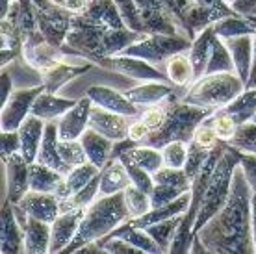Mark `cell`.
Instances as JSON below:
<instances>
[{"mask_svg": "<svg viewBox=\"0 0 256 254\" xmlns=\"http://www.w3.org/2000/svg\"><path fill=\"white\" fill-rule=\"evenodd\" d=\"M252 191L244 169L238 166L232 178L230 195L221 210L206 222L197 234L214 254H252Z\"/></svg>", "mask_w": 256, "mask_h": 254, "instance_id": "1", "label": "cell"}, {"mask_svg": "<svg viewBox=\"0 0 256 254\" xmlns=\"http://www.w3.org/2000/svg\"><path fill=\"white\" fill-rule=\"evenodd\" d=\"M128 219H130V212L124 202V191L114 193V195H100V198L93 200L86 208L80 228L72 238V242L65 247L64 252H76L84 245L108 236L112 230H116L119 224H122Z\"/></svg>", "mask_w": 256, "mask_h": 254, "instance_id": "2", "label": "cell"}, {"mask_svg": "<svg viewBox=\"0 0 256 254\" xmlns=\"http://www.w3.org/2000/svg\"><path fill=\"white\" fill-rule=\"evenodd\" d=\"M147 34L136 32L130 28H98V26H72L67 41L70 48L88 62L98 64L102 58L121 54L126 46L140 41Z\"/></svg>", "mask_w": 256, "mask_h": 254, "instance_id": "3", "label": "cell"}, {"mask_svg": "<svg viewBox=\"0 0 256 254\" xmlns=\"http://www.w3.org/2000/svg\"><path fill=\"white\" fill-rule=\"evenodd\" d=\"M214 112H216L214 108H202V106L188 104V102L182 100V96H178V93H174V95H171V100H169L166 121L162 122L160 128L148 132V136L141 141L140 145L156 146L162 150L171 141L190 143L195 136V130Z\"/></svg>", "mask_w": 256, "mask_h": 254, "instance_id": "4", "label": "cell"}, {"mask_svg": "<svg viewBox=\"0 0 256 254\" xmlns=\"http://www.w3.org/2000/svg\"><path fill=\"white\" fill-rule=\"evenodd\" d=\"M242 156H244V152L240 148L228 145V143L224 145L223 154H221V158L218 160V164L214 167V172H212L208 188H206L204 198H202L197 221H195V226H193V234H197L198 230L202 228L206 222L224 206L226 198L230 195L234 171L240 166Z\"/></svg>", "mask_w": 256, "mask_h": 254, "instance_id": "5", "label": "cell"}, {"mask_svg": "<svg viewBox=\"0 0 256 254\" xmlns=\"http://www.w3.org/2000/svg\"><path fill=\"white\" fill-rule=\"evenodd\" d=\"M244 89V80L236 72H214L195 80L182 100L202 108L221 110L228 106Z\"/></svg>", "mask_w": 256, "mask_h": 254, "instance_id": "6", "label": "cell"}, {"mask_svg": "<svg viewBox=\"0 0 256 254\" xmlns=\"http://www.w3.org/2000/svg\"><path fill=\"white\" fill-rule=\"evenodd\" d=\"M192 39L182 34H147L143 39L126 46L121 54L143 58L150 64H166L174 54L192 48Z\"/></svg>", "mask_w": 256, "mask_h": 254, "instance_id": "7", "label": "cell"}, {"mask_svg": "<svg viewBox=\"0 0 256 254\" xmlns=\"http://www.w3.org/2000/svg\"><path fill=\"white\" fill-rule=\"evenodd\" d=\"M36 10L39 30L52 46L62 48L67 41L70 28H72V17L74 13L56 6L52 0H32Z\"/></svg>", "mask_w": 256, "mask_h": 254, "instance_id": "8", "label": "cell"}, {"mask_svg": "<svg viewBox=\"0 0 256 254\" xmlns=\"http://www.w3.org/2000/svg\"><path fill=\"white\" fill-rule=\"evenodd\" d=\"M98 65L104 69L114 70V72H119L122 76L138 80V82H166L169 80L164 70L156 69L150 62L143 60V58L117 54L112 58H102Z\"/></svg>", "mask_w": 256, "mask_h": 254, "instance_id": "9", "label": "cell"}, {"mask_svg": "<svg viewBox=\"0 0 256 254\" xmlns=\"http://www.w3.org/2000/svg\"><path fill=\"white\" fill-rule=\"evenodd\" d=\"M45 91L43 84H38L34 88H26L20 91H13L10 100L2 106V115H0V130L4 132H12V130H19L24 119L30 115L32 106L36 98Z\"/></svg>", "mask_w": 256, "mask_h": 254, "instance_id": "10", "label": "cell"}, {"mask_svg": "<svg viewBox=\"0 0 256 254\" xmlns=\"http://www.w3.org/2000/svg\"><path fill=\"white\" fill-rule=\"evenodd\" d=\"M72 26H98V28H128L121 17L116 0H88L80 13H74Z\"/></svg>", "mask_w": 256, "mask_h": 254, "instance_id": "11", "label": "cell"}, {"mask_svg": "<svg viewBox=\"0 0 256 254\" xmlns=\"http://www.w3.org/2000/svg\"><path fill=\"white\" fill-rule=\"evenodd\" d=\"M145 34H182L162 0H136Z\"/></svg>", "mask_w": 256, "mask_h": 254, "instance_id": "12", "label": "cell"}, {"mask_svg": "<svg viewBox=\"0 0 256 254\" xmlns=\"http://www.w3.org/2000/svg\"><path fill=\"white\" fill-rule=\"evenodd\" d=\"M91 108H93V100L88 95L78 98L76 104L58 119L60 140H80L82 134L90 128Z\"/></svg>", "mask_w": 256, "mask_h": 254, "instance_id": "13", "label": "cell"}, {"mask_svg": "<svg viewBox=\"0 0 256 254\" xmlns=\"http://www.w3.org/2000/svg\"><path fill=\"white\" fill-rule=\"evenodd\" d=\"M132 119L134 117H126V115L116 114L102 106L93 104L90 115V128L100 132L112 141H121L128 138V128H130Z\"/></svg>", "mask_w": 256, "mask_h": 254, "instance_id": "14", "label": "cell"}, {"mask_svg": "<svg viewBox=\"0 0 256 254\" xmlns=\"http://www.w3.org/2000/svg\"><path fill=\"white\" fill-rule=\"evenodd\" d=\"M24 252V230L13 214L10 200L2 206V222H0V254H22Z\"/></svg>", "mask_w": 256, "mask_h": 254, "instance_id": "15", "label": "cell"}, {"mask_svg": "<svg viewBox=\"0 0 256 254\" xmlns=\"http://www.w3.org/2000/svg\"><path fill=\"white\" fill-rule=\"evenodd\" d=\"M8 174V195L6 198L12 204L20 202V198L30 191V164L20 152L13 154L4 162Z\"/></svg>", "mask_w": 256, "mask_h": 254, "instance_id": "16", "label": "cell"}, {"mask_svg": "<svg viewBox=\"0 0 256 254\" xmlns=\"http://www.w3.org/2000/svg\"><path fill=\"white\" fill-rule=\"evenodd\" d=\"M86 95L90 96L93 104L116 112V114L126 115V117H138L141 114V108L126 96V93H121L117 89L104 88V86H91Z\"/></svg>", "mask_w": 256, "mask_h": 254, "instance_id": "17", "label": "cell"}, {"mask_svg": "<svg viewBox=\"0 0 256 254\" xmlns=\"http://www.w3.org/2000/svg\"><path fill=\"white\" fill-rule=\"evenodd\" d=\"M20 204L26 210V214L34 219L45 221L48 224L58 219V216L62 214L60 208V198L54 193H41V191H28L24 197L20 198Z\"/></svg>", "mask_w": 256, "mask_h": 254, "instance_id": "18", "label": "cell"}, {"mask_svg": "<svg viewBox=\"0 0 256 254\" xmlns=\"http://www.w3.org/2000/svg\"><path fill=\"white\" fill-rule=\"evenodd\" d=\"M86 210H72L60 214L58 219L50 224V254L64 252L65 247L76 236Z\"/></svg>", "mask_w": 256, "mask_h": 254, "instance_id": "19", "label": "cell"}, {"mask_svg": "<svg viewBox=\"0 0 256 254\" xmlns=\"http://www.w3.org/2000/svg\"><path fill=\"white\" fill-rule=\"evenodd\" d=\"M91 69H93V62L84 65H70L65 64V62H58L52 67L39 72V84H43L46 93H58L65 84H69L70 80L90 72Z\"/></svg>", "mask_w": 256, "mask_h": 254, "instance_id": "20", "label": "cell"}, {"mask_svg": "<svg viewBox=\"0 0 256 254\" xmlns=\"http://www.w3.org/2000/svg\"><path fill=\"white\" fill-rule=\"evenodd\" d=\"M39 164L48 166L52 169L60 171L62 174H69L70 167L65 164L62 156H60V134H58V121H48L45 126V134H43V141L39 146L38 160Z\"/></svg>", "mask_w": 256, "mask_h": 254, "instance_id": "21", "label": "cell"}, {"mask_svg": "<svg viewBox=\"0 0 256 254\" xmlns=\"http://www.w3.org/2000/svg\"><path fill=\"white\" fill-rule=\"evenodd\" d=\"M46 121H43L41 117L36 115H28L24 119V122L19 128L20 136V154L24 156V160L28 164H34L38 160L39 146L43 141V134H45Z\"/></svg>", "mask_w": 256, "mask_h": 254, "instance_id": "22", "label": "cell"}, {"mask_svg": "<svg viewBox=\"0 0 256 254\" xmlns=\"http://www.w3.org/2000/svg\"><path fill=\"white\" fill-rule=\"evenodd\" d=\"M176 86H167L166 82H141L140 86L126 89L124 93L130 100L140 108H148L154 104H160L167 96L176 93Z\"/></svg>", "mask_w": 256, "mask_h": 254, "instance_id": "23", "label": "cell"}, {"mask_svg": "<svg viewBox=\"0 0 256 254\" xmlns=\"http://www.w3.org/2000/svg\"><path fill=\"white\" fill-rule=\"evenodd\" d=\"M190 200H192V191L184 193L182 197H178L176 200H173V202L166 204V206L150 208V210H148L147 214H143V216L132 217V219H128V222H130L132 226H138V228H147V226H150L154 222H160V221H164V219H169V217H174V216H182V214L188 210Z\"/></svg>", "mask_w": 256, "mask_h": 254, "instance_id": "24", "label": "cell"}, {"mask_svg": "<svg viewBox=\"0 0 256 254\" xmlns=\"http://www.w3.org/2000/svg\"><path fill=\"white\" fill-rule=\"evenodd\" d=\"M234 60L236 74L247 86L250 78V69H252V36H240V38L223 39Z\"/></svg>", "mask_w": 256, "mask_h": 254, "instance_id": "25", "label": "cell"}, {"mask_svg": "<svg viewBox=\"0 0 256 254\" xmlns=\"http://www.w3.org/2000/svg\"><path fill=\"white\" fill-rule=\"evenodd\" d=\"M132 184L126 167L119 158H110L108 164L100 169V195L121 193Z\"/></svg>", "mask_w": 256, "mask_h": 254, "instance_id": "26", "label": "cell"}, {"mask_svg": "<svg viewBox=\"0 0 256 254\" xmlns=\"http://www.w3.org/2000/svg\"><path fill=\"white\" fill-rule=\"evenodd\" d=\"M80 141H82L84 150L88 154V160L91 164H95L98 169H102L108 164V160L112 158V148H114L116 141H112L110 138L102 136V134L93 130V128H88L82 134Z\"/></svg>", "mask_w": 256, "mask_h": 254, "instance_id": "27", "label": "cell"}, {"mask_svg": "<svg viewBox=\"0 0 256 254\" xmlns=\"http://www.w3.org/2000/svg\"><path fill=\"white\" fill-rule=\"evenodd\" d=\"M78 100H70V98H64V96H56V93H46L43 91L41 95L36 98L30 114L36 117H41L43 121H58L60 117L70 110Z\"/></svg>", "mask_w": 256, "mask_h": 254, "instance_id": "28", "label": "cell"}, {"mask_svg": "<svg viewBox=\"0 0 256 254\" xmlns=\"http://www.w3.org/2000/svg\"><path fill=\"white\" fill-rule=\"evenodd\" d=\"M110 238H121L124 242L132 243L134 247H138L141 252L147 254H162V248L158 247V243L152 240V236L148 234L145 228H138L132 226L128 221H124L122 224H119L116 230H112L108 236H104L100 240H110Z\"/></svg>", "mask_w": 256, "mask_h": 254, "instance_id": "29", "label": "cell"}, {"mask_svg": "<svg viewBox=\"0 0 256 254\" xmlns=\"http://www.w3.org/2000/svg\"><path fill=\"white\" fill-rule=\"evenodd\" d=\"M214 38H216V30H214V24H210L206 30H202L197 38L193 39L192 48L188 50V56L192 60L193 70H195V80H198V78H202L206 74Z\"/></svg>", "mask_w": 256, "mask_h": 254, "instance_id": "30", "label": "cell"}, {"mask_svg": "<svg viewBox=\"0 0 256 254\" xmlns=\"http://www.w3.org/2000/svg\"><path fill=\"white\" fill-rule=\"evenodd\" d=\"M50 252V224L30 217L24 228V254Z\"/></svg>", "mask_w": 256, "mask_h": 254, "instance_id": "31", "label": "cell"}, {"mask_svg": "<svg viewBox=\"0 0 256 254\" xmlns=\"http://www.w3.org/2000/svg\"><path fill=\"white\" fill-rule=\"evenodd\" d=\"M65 174L52 169L48 166H43L39 162L30 164V190L41 191V193H54L64 184Z\"/></svg>", "mask_w": 256, "mask_h": 254, "instance_id": "32", "label": "cell"}, {"mask_svg": "<svg viewBox=\"0 0 256 254\" xmlns=\"http://www.w3.org/2000/svg\"><path fill=\"white\" fill-rule=\"evenodd\" d=\"M216 36L221 39L240 38V36H254L256 34V15L245 17V15H230L214 22Z\"/></svg>", "mask_w": 256, "mask_h": 254, "instance_id": "33", "label": "cell"}, {"mask_svg": "<svg viewBox=\"0 0 256 254\" xmlns=\"http://www.w3.org/2000/svg\"><path fill=\"white\" fill-rule=\"evenodd\" d=\"M100 172V169L95 166V164H91V162H86L82 166H76L70 169V172L65 176L64 184L60 186V190L56 191V195L58 198H67L70 197L72 193H76L84 188V186H88Z\"/></svg>", "mask_w": 256, "mask_h": 254, "instance_id": "34", "label": "cell"}, {"mask_svg": "<svg viewBox=\"0 0 256 254\" xmlns=\"http://www.w3.org/2000/svg\"><path fill=\"white\" fill-rule=\"evenodd\" d=\"M166 74L169 82L176 88H186L190 82H195V70L188 52L174 54L166 62Z\"/></svg>", "mask_w": 256, "mask_h": 254, "instance_id": "35", "label": "cell"}, {"mask_svg": "<svg viewBox=\"0 0 256 254\" xmlns=\"http://www.w3.org/2000/svg\"><path fill=\"white\" fill-rule=\"evenodd\" d=\"M221 110L224 114L232 115L238 124L252 121V117L256 114V86L254 88H245L228 106H224Z\"/></svg>", "mask_w": 256, "mask_h": 254, "instance_id": "36", "label": "cell"}, {"mask_svg": "<svg viewBox=\"0 0 256 254\" xmlns=\"http://www.w3.org/2000/svg\"><path fill=\"white\" fill-rule=\"evenodd\" d=\"M126 156L128 160H132L134 164H138L140 167H143L145 171H148L150 174H154L156 171H160L164 167V154L160 148L148 145H138L134 148H130L128 152L121 154Z\"/></svg>", "mask_w": 256, "mask_h": 254, "instance_id": "37", "label": "cell"}, {"mask_svg": "<svg viewBox=\"0 0 256 254\" xmlns=\"http://www.w3.org/2000/svg\"><path fill=\"white\" fill-rule=\"evenodd\" d=\"M98 191H100V172L91 180L90 184L84 186L80 191L72 193V195L67 198H60L62 214H64V212H72V210H86V208L93 202V198L96 197Z\"/></svg>", "mask_w": 256, "mask_h": 254, "instance_id": "38", "label": "cell"}, {"mask_svg": "<svg viewBox=\"0 0 256 254\" xmlns=\"http://www.w3.org/2000/svg\"><path fill=\"white\" fill-rule=\"evenodd\" d=\"M214 72H236L230 50H228L226 43L218 36L214 38L210 60H208V67H206V74H214Z\"/></svg>", "mask_w": 256, "mask_h": 254, "instance_id": "39", "label": "cell"}, {"mask_svg": "<svg viewBox=\"0 0 256 254\" xmlns=\"http://www.w3.org/2000/svg\"><path fill=\"white\" fill-rule=\"evenodd\" d=\"M184 216V214H182ZM182 216H174L169 217V219H164L160 222H154L150 226H147V232L152 236V240L158 243V247L162 248V252H169L171 248V243L174 240V234L178 230L180 222H182Z\"/></svg>", "mask_w": 256, "mask_h": 254, "instance_id": "40", "label": "cell"}, {"mask_svg": "<svg viewBox=\"0 0 256 254\" xmlns=\"http://www.w3.org/2000/svg\"><path fill=\"white\" fill-rule=\"evenodd\" d=\"M154 184H166V186H173V188H182L186 191H192V180L186 174V171L182 167H167L164 166L160 171H156L152 174Z\"/></svg>", "mask_w": 256, "mask_h": 254, "instance_id": "41", "label": "cell"}, {"mask_svg": "<svg viewBox=\"0 0 256 254\" xmlns=\"http://www.w3.org/2000/svg\"><path fill=\"white\" fill-rule=\"evenodd\" d=\"M124 202H126V208L130 212V219L143 216L152 208L150 206V195L140 190V188H136L134 184H130L124 190Z\"/></svg>", "mask_w": 256, "mask_h": 254, "instance_id": "42", "label": "cell"}, {"mask_svg": "<svg viewBox=\"0 0 256 254\" xmlns=\"http://www.w3.org/2000/svg\"><path fill=\"white\" fill-rule=\"evenodd\" d=\"M226 143L240 148L242 152H256V122L247 121L240 124Z\"/></svg>", "mask_w": 256, "mask_h": 254, "instance_id": "43", "label": "cell"}, {"mask_svg": "<svg viewBox=\"0 0 256 254\" xmlns=\"http://www.w3.org/2000/svg\"><path fill=\"white\" fill-rule=\"evenodd\" d=\"M210 152L208 148H202L200 145H197L195 141H190L188 143V160H186V166H184V171L190 176V180H195L198 176V172L202 171L204 167L206 160L210 158Z\"/></svg>", "mask_w": 256, "mask_h": 254, "instance_id": "44", "label": "cell"}, {"mask_svg": "<svg viewBox=\"0 0 256 254\" xmlns=\"http://www.w3.org/2000/svg\"><path fill=\"white\" fill-rule=\"evenodd\" d=\"M60 156L70 169L90 162L80 140H60Z\"/></svg>", "mask_w": 256, "mask_h": 254, "instance_id": "45", "label": "cell"}, {"mask_svg": "<svg viewBox=\"0 0 256 254\" xmlns=\"http://www.w3.org/2000/svg\"><path fill=\"white\" fill-rule=\"evenodd\" d=\"M204 121L216 130V134L219 136V140H223V141L230 140L232 136H234V132H236V128L240 126V124L234 121V117L228 114H224L223 110H216V112H214L208 119H204Z\"/></svg>", "mask_w": 256, "mask_h": 254, "instance_id": "46", "label": "cell"}, {"mask_svg": "<svg viewBox=\"0 0 256 254\" xmlns=\"http://www.w3.org/2000/svg\"><path fill=\"white\" fill-rule=\"evenodd\" d=\"M119 160H121L122 164H124V167H126L128 174H130V180H132V184L136 186V188H140V190H143L145 193H152V188H154V178L152 174L148 171H145L143 167H140L138 164H134L132 160H128L126 156H119Z\"/></svg>", "mask_w": 256, "mask_h": 254, "instance_id": "47", "label": "cell"}, {"mask_svg": "<svg viewBox=\"0 0 256 254\" xmlns=\"http://www.w3.org/2000/svg\"><path fill=\"white\" fill-rule=\"evenodd\" d=\"M162 154H164V166L167 167H182L186 166L188 160V143L184 141H171L167 143L164 148H162Z\"/></svg>", "mask_w": 256, "mask_h": 254, "instance_id": "48", "label": "cell"}, {"mask_svg": "<svg viewBox=\"0 0 256 254\" xmlns=\"http://www.w3.org/2000/svg\"><path fill=\"white\" fill-rule=\"evenodd\" d=\"M116 4H117V8H119V12H121V17H122V20H124V24H126L130 30L145 34V26H143V20H141V17H140L136 0H116Z\"/></svg>", "mask_w": 256, "mask_h": 254, "instance_id": "49", "label": "cell"}, {"mask_svg": "<svg viewBox=\"0 0 256 254\" xmlns=\"http://www.w3.org/2000/svg\"><path fill=\"white\" fill-rule=\"evenodd\" d=\"M184 193H188L182 188H173V186L166 184H154L152 193H150V206L158 208V206H166V204L173 202L178 197H182Z\"/></svg>", "mask_w": 256, "mask_h": 254, "instance_id": "50", "label": "cell"}, {"mask_svg": "<svg viewBox=\"0 0 256 254\" xmlns=\"http://www.w3.org/2000/svg\"><path fill=\"white\" fill-rule=\"evenodd\" d=\"M0 152H2V162L12 158L13 154L20 152V136L19 130L4 132L0 130Z\"/></svg>", "mask_w": 256, "mask_h": 254, "instance_id": "51", "label": "cell"}, {"mask_svg": "<svg viewBox=\"0 0 256 254\" xmlns=\"http://www.w3.org/2000/svg\"><path fill=\"white\" fill-rule=\"evenodd\" d=\"M197 145H200L202 148H208V150H212V148H216L218 146L219 141H223V140H219V136L216 134V130L208 124V122H202L200 126L195 130V136H193V140Z\"/></svg>", "mask_w": 256, "mask_h": 254, "instance_id": "52", "label": "cell"}, {"mask_svg": "<svg viewBox=\"0 0 256 254\" xmlns=\"http://www.w3.org/2000/svg\"><path fill=\"white\" fill-rule=\"evenodd\" d=\"M166 8L169 10V13L173 15V19L176 20L180 32H182V26H184V19H186L190 8L195 4V0H162ZM184 34V32H182Z\"/></svg>", "mask_w": 256, "mask_h": 254, "instance_id": "53", "label": "cell"}, {"mask_svg": "<svg viewBox=\"0 0 256 254\" xmlns=\"http://www.w3.org/2000/svg\"><path fill=\"white\" fill-rule=\"evenodd\" d=\"M240 167L244 169L245 178L249 182V188L252 191V195H256V152H244Z\"/></svg>", "mask_w": 256, "mask_h": 254, "instance_id": "54", "label": "cell"}, {"mask_svg": "<svg viewBox=\"0 0 256 254\" xmlns=\"http://www.w3.org/2000/svg\"><path fill=\"white\" fill-rule=\"evenodd\" d=\"M148 132H150V130H148L147 124L141 121L140 117H134L132 122H130V128H128V138H130V140H134L136 143L140 145L141 141L148 136Z\"/></svg>", "mask_w": 256, "mask_h": 254, "instance_id": "55", "label": "cell"}, {"mask_svg": "<svg viewBox=\"0 0 256 254\" xmlns=\"http://www.w3.org/2000/svg\"><path fill=\"white\" fill-rule=\"evenodd\" d=\"M230 6L238 15H245V17L256 15V0H234Z\"/></svg>", "mask_w": 256, "mask_h": 254, "instance_id": "56", "label": "cell"}, {"mask_svg": "<svg viewBox=\"0 0 256 254\" xmlns=\"http://www.w3.org/2000/svg\"><path fill=\"white\" fill-rule=\"evenodd\" d=\"M56 6L60 8H65V10H69L72 13H80L86 8L88 4V0H52Z\"/></svg>", "mask_w": 256, "mask_h": 254, "instance_id": "57", "label": "cell"}, {"mask_svg": "<svg viewBox=\"0 0 256 254\" xmlns=\"http://www.w3.org/2000/svg\"><path fill=\"white\" fill-rule=\"evenodd\" d=\"M0 80H2V106H4V104L10 100V96L13 95V82L8 70H4V72L0 74Z\"/></svg>", "mask_w": 256, "mask_h": 254, "instance_id": "58", "label": "cell"}, {"mask_svg": "<svg viewBox=\"0 0 256 254\" xmlns=\"http://www.w3.org/2000/svg\"><path fill=\"white\" fill-rule=\"evenodd\" d=\"M256 86V34L252 36V69H250V78L245 88H254Z\"/></svg>", "mask_w": 256, "mask_h": 254, "instance_id": "59", "label": "cell"}, {"mask_svg": "<svg viewBox=\"0 0 256 254\" xmlns=\"http://www.w3.org/2000/svg\"><path fill=\"white\" fill-rule=\"evenodd\" d=\"M250 206H252V238H254V247H256V195L250 197Z\"/></svg>", "mask_w": 256, "mask_h": 254, "instance_id": "60", "label": "cell"}, {"mask_svg": "<svg viewBox=\"0 0 256 254\" xmlns=\"http://www.w3.org/2000/svg\"><path fill=\"white\" fill-rule=\"evenodd\" d=\"M223 2H226V4H232V2H234V0H223Z\"/></svg>", "mask_w": 256, "mask_h": 254, "instance_id": "61", "label": "cell"}, {"mask_svg": "<svg viewBox=\"0 0 256 254\" xmlns=\"http://www.w3.org/2000/svg\"><path fill=\"white\" fill-rule=\"evenodd\" d=\"M252 121H254V122H256V114H254V117H252Z\"/></svg>", "mask_w": 256, "mask_h": 254, "instance_id": "62", "label": "cell"}]
</instances>
